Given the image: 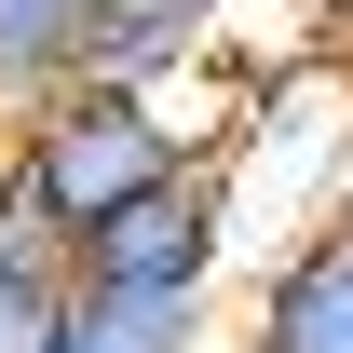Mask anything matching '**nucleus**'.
<instances>
[{
    "instance_id": "nucleus-6",
    "label": "nucleus",
    "mask_w": 353,
    "mask_h": 353,
    "mask_svg": "<svg viewBox=\"0 0 353 353\" xmlns=\"http://www.w3.org/2000/svg\"><path fill=\"white\" fill-rule=\"evenodd\" d=\"M95 68V0H0V123Z\"/></svg>"
},
{
    "instance_id": "nucleus-2",
    "label": "nucleus",
    "mask_w": 353,
    "mask_h": 353,
    "mask_svg": "<svg viewBox=\"0 0 353 353\" xmlns=\"http://www.w3.org/2000/svg\"><path fill=\"white\" fill-rule=\"evenodd\" d=\"M190 176V136L163 123V95L136 82H68L41 109H14L0 123V231H28V245H82L136 204V190H163Z\"/></svg>"
},
{
    "instance_id": "nucleus-8",
    "label": "nucleus",
    "mask_w": 353,
    "mask_h": 353,
    "mask_svg": "<svg viewBox=\"0 0 353 353\" xmlns=\"http://www.w3.org/2000/svg\"><path fill=\"white\" fill-rule=\"evenodd\" d=\"M340 231H353V218H340Z\"/></svg>"
},
{
    "instance_id": "nucleus-4",
    "label": "nucleus",
    "mask_w": 353,
    "mask_h": 353,
    "mask_svg": "<svg viewBox=\"0 0 353 353\" xmlns=\"http://www.w3.org/2000/svg\"><path fill=\"white\" fill-rule=\"evenodd\" d=\"M231 353H353V231H312L231 285Z\"/></svg>"
},
{
    "instance_id": "nucleus-3",
    "label": "nucleus",
    "mask_w": 353,
    "mask_h": 353,
    "mask_svg": "<svg viewBox=\"0 0 353 353\" xmlns=\"http://www.w3.org/2000/svg\"><path fill=\"white\" fill-rule=\"evenodd\" d=\"M68 285H150V299H231V218H218V176L190 163L163 190H136L109 231L68 245Z\"/></svg>"
},
{
    "instance_id": "nucleus-7",
    "label": "nucleus",
    "mask_w": 353,
    "mask_h": 353,
    "mask_svg": "<svg viewBox=\"0 0 353 353\" xmlns=\"http://www.w3.org/2000/svg\"><path fill=\"white\" fill-rule=\"evenodd\" d=\"M54 312H68V259L0 231V353H54Z\"/></svg>"
},
{
    "instance_id": "nucleus-5",
    "label": "nucleus",
    "mask_w": 353,
    "mask_h": 353,
    "mask_svg": "<svg viewBox=\"0 0 353 353\" xmlns=\"http://www.w3.org/2000/svg\"><path fill=\"white\" fill-rule=\"evenodd\" d=\"M54 353H231V299H150V285H68Z\"/></svg>"
},
{
    "instance_id": "nucleus-1",
    "label": "nucleus",
    "mask_w": 353,
    "mask_h": 353,
    "mask_svg": "<svg viewBox=\"0 0 353 353\" xmlns=\"http://www.w3.org/2000/svg\"><path fill=\"white\" fill-rule=\"evenodd\" d=\"M218 218H231V285H259L285 245H312V231L353 218V54H285V68H259V95H245V123L218 136Z\"/></svg>"
}]
</instances>
